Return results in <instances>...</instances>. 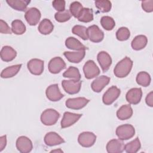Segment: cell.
<instances>
[{
  "mask_svg": "<svg viewBox=\"0 0 153 153\" xmlns=\"http://www.w3.org/2000/svg\"><path fill=\"white\" fill-rule=\"evenodd\" d=\"M133 66V61L128 57L120 60L114 69V75L118 78H124L130 72Z\"/></svg>",
  "mask_w": 153,
  "mask_h": 153,
  "instance_id": "cell-1",
  "label": "cell"
},
{
  "mask_svg": "<svg viewBox=\"0 0 153 153\" xmlns=\"http://www.w3.org/2000/svg\"><path fill=\"white\" fill-rule=\"evenodd\" d=\"M60 117V114L53 109H47L41 115V121L45 126L55 124Z\"/></svg>",
  "mask_w": 153,
  "mask_h": 153,
  "instance_id": "cell-2",
  "label": "cell"
},
{
  "mask_svg": "<svg viewBox=\"0 0 153 153\" xmlns=\"http://www.w3.org/2000/svg\"><path fill=\"white\" fill-rule=\"evenodd\" d=\"M135 129L134 127L128 124H126L118 126L116 129V134L121 140H128L134 136Z\"/></svg>",
  "mask_w": 153,
  "mask_h": 153,
  "instance_id": "cell-3",
  "label": "cell"
},
{
  "mask_svg": "<svg viewBox=\"0 0 153 153\" xmlns=\"http://www.w3.org/2000/svg\"><path fill=\"white\" fill-rule=\"evenodd\" d=\"M83 72L85 77L90 79L97 76L100 74V69L93 60H89L84 64Z\"/></svg>",
  "mask_w": 153,
  "mask_h": 153,
  "instance_id": "cell-4",
  "label": "cell"
},
{
  "mask_svg": "<svg viewBox=\"0 0 153 153\" xmlns=\"http://www.w3.org/2000/svg\"><path fill=\"white\" fill-rule=\"evenodd\" d=\"M121 93L120 90L116 86H112L107 90L102 97V101L106 105H110L115 102Z\"/></svg>",
  "mask_w": 153,
  "mask_h": 153,
  "instance_id": "cell-5",
  "label": "cell"
},
{
  "mask_svg": "<svg viewBox=\"0 0 153 153\" xmlns=\"http://www.w3.org/2000/svg\"><path fill=\"white\" fill-rule=\"evenodd\" d=\"M88 39L93 42H100L104 38V33L97 25H91L87 29Z\"/></svg>",
  "mask_w": 153,
  "mask_h": 153,
  "instance_id": "cell-6",
  "label": "cell"
},
{
  "mask_svg": "<svg viewBox=\"0 0 153 153\" xmlns=\"http://www.w3.org/2000/svg\"><path fill=\"white\" fill-rule=\"evenodd\" d=\"M96 140V136L92 132L84 131L80 133L78 137V142L80 145L85 148L92 146Z\"/></svg>",
  "mask_w": 153,
  "mask_h": 153,
  "instance_id": "cell-7",
  "label": "cell"
},
{
  "mask_svg": "<svg viewBox=\"0 0 153 153\" xmlns=\"http://www.w3.org/2000/svg\"><path fill=\"white\" fill-rule=\"evenodd\" d=\"M62 85L67 93L69 94H74L79 91L81 87V81L74 79L63 80Z\"/></svg>",
  "mask_w": 153,
  "mask_h": 153,
  "instance_id": "cell-8",
  "label": "cell"
},
{
  "mask_svg": "<svg viewBox=\"0 0 153 153\" xmlns=\"http://www.w3.org/2000/svg\"><path fill=\"white\" fill-rule=\"evenodd\" d=\"M43 60L38 59H32L27 63V67L29 72L35 75H40L44 71Z\"/></svg>",
  "mask_w": 153,
  "mask_h": 153,
  "instance_id": "cell-9",
  "label": "cell"
},
{
  "mask_svg": "<svg viewBox=\"0 0 153 153\" xmlns=\"http://www.w3.org/2000/svg\"><path fill=\"white\" fill-rule=\"evenodd\" d=\"M90 100L85 97L70 98L66 100L65 102L66 106L69 109L78 110L85 107Z\"/></svg>",
  "mask_w": 153,
  "mask_h": 153,
  "instance_id": "cell-10",
  "label": "cell"
},
{
  "mask_svg": "<svg viewBox=\"0 0 153 153\" xmlns=\"http://www.w3.org/2000/svg\"><path fill=\"white\" fill-rule=\"evenodd\" d=\"M41 17V12L35 7L28 9L25 14V18L26 22L30 26H35L39 22Z\"/></svg>",
  "mask_w": 153,
  "mask_h": 153,
  "instance_id": "cell-11",
  "label": "cell"
},
{
  "mask_svg": "<svg viewBox=\"0 0 153 153\" xmlns=\"http://www.w3.org/2000/svg\"><path fill=\"white\" fill-rule=\"evenodd\" d=\"M16 148L22 153H27L33 148L32 142L30 139L26 136H20L16 140Z\"/></svg>",
  "mask_w": 153,
  "mask_h": 153,
  "instance_id": "cell-12",
  "label": "cell"
},
{
  "mask_svg": "<svg viewBox=\"0 0 153 153\" xmlns=\"http://www.w3.org/2000/svg\"><path fill=\"white\" fill-rule=\"evenodd\" d=\"M48 67L50 73L56 74L66 68V63L60 57H55L50 60Z\"/></svg>",
  "mask_w": 153,
  "mask_h": 153,
  "instance_id": "cell-13",
  "label": "cell"
},
{
  "mask_svg": "<svg viewBox=\"0 0 153 153\" xmlns=\"http://www.w3.org/2000/svg\"><path fill=\"white\" fill-rule=\"evenodd\" d=\"M45 94L47 99L52 102L59 101L64 96V95L60 92L57 84L48 86L46 89Z\"/></svg>",
  "mask_w": 153,
  "mask_h": 153,
  "instance_id": "cell-14",
  "label": "cell"
},
{
  "mask_svg": "<svg viewBox=\"0 0 153 153\" xmlns=\"http://www.w3.org/2000/svg\"><path fill=\"white\" fill-rule=\"evenodd\" d=\"M81 116L82 114H74L70 112H65L61 121V127L65 128L72 126L78 121Z\"/></svg>",
  "mask_w": 153,
  "mask_h": 153,
  "instance_id": "cell-15",
  "label": "cell"
},
{
  "mask_svg": "<svg viewBox=\"0 0 153 153\" xmlns=\"http://www.w3.org/2000/svg\"><path fill=\"white\" fill-rule=\"evenodd\" d=\"M142 97V91L140 88H133L129 90L126 95V100L130 104H138Z\"/></svg>",
  "mask_w": 153,
  "mask_h": 153,
  "instance_id": "cell-16",
  "label": "cell"
},
{
  "mask_svg": "<svg viewBox=\"0 0 153 153\" xmlns=\"http://www.w3.org/2000/svg\"><path fill=\"white\" fill-rule=\"evenodd\" d=\"M45 145L49 146H53L61 143H65V140L57 133L54 131H50L47 133L44 139Z\"/></svg>",
  "mask_w": 153,
  "mask_h": 153,
  "instance_id": "cell-17",
  "label": "cell"
},
{
  "mask_svg": "<svg viewBox=\"0 0 153 153\" xmlns=\"http://www.w3.org/2000/svg\"><path fill=\"white\" fill-rule=\"evenodd\" d=\"M97 59L103 72H106L112 64V59L110 55L107 52L102 51L98 53Z\"/></svg>",
  "mask_w": 153,
  "mask_h": 153,
  "instance_id": "cell-18",
  "label": "cell"
},
{
  "mask_svg": "<svg viewBox=\"0 0 153 153\" xmlns=\"http://www.w3.org/2000/svg\"><path fill=\"white\" fill-rule=\"evenodd\" d=\"M110 81V78L105 76L101 75L96 78L91 83V87L92 90L96 93L100 92L105 86H106Z\"/></svg>",
  "mask_w": 153,
  "mask_h": 153,
  "instance_id": "cell-19",
  "label": "cell"
},
{
  "mask_svg": "<svg viewBox=\"0 0 153 153\" xmlns=\"http://www.w3.org/2000/svg\"><path fill=\"white\" fill-rule=\"evenodd\" d=\"M106 148L109 153H121L124 151V144L120 139H112L108 142Z\"/></svg>",
  "mask_w": 153,
  "mask_h": 153,
  "instance_id": "cell-20",
  "label": "cell"
},
{
  "mask_svg": "<svg viewBox=\"0 0 153 153\" xmlns=\"http://www.w3.org/2000/svg\"><path fill=\"white\" fill-rule=\"evenodd\" d=\"M1 58L6 62L12 61L17 56L16 51L8 45L4 46L1 50Z\"/></svg>",
  "mask_w": 153,
  "mask_h": 153,
  "instance_id": "cell-21",
  "label": "cell"
},
{
  "mask_svg": "<svg viewBox=\"0 0 153 153\" xmlns=\"http://www.w3.org/2000/svg\"><path fill=\"white\" fill-rule=\"evenodd\" d=\"M63 55L69 62L74 63H79L84 58L85 51V50L79 51L78 52L65 51L64 52Z\"/></svg>",
  "mask_w": 153,
  "mask_h": 153,
  "instance_id": "cell-22",
  "label": "cell"
},
{
  "mask_svg": "<svg viewBox=\"0 0 153 153\" xmlns=\"http://www.w3.org/2000/svg\"><path fill=\"white\" fill-rule=\"evenodd\" d=\"M66 47L71 50H85L87 47L83 45L78 39L74 37H69L65 41Z\"/></svg>",
  "mask_w": 153,
  "mask_h": 153,
  "instance_id": "cell-23",
  "label": "cell"
},
{
  "mask_svg": "<svg viewBox=\"0 0 153 153\" xmlns=\"http://www.w3.org/2000/svg\"><path fill=\"white\" fill-rule=\"evenodd\" d=\"M148 43V39L146 36L139 35L134 37L132 40L131 45L133 50L138 51L144 48Z\"/></svg>",
  "mask_w": 153,
  "mask_h": 153,
  "instance_id": "cell-24",
  "label": "cell"
},
{
  "mask_svg": "<svg viewBox=\"0 0 153 153\" xmlns=\"http://www.w3.org/2000/svg\"><path fill=\"white\" fill-rule=\"evenodd\" d=\"M133 115V109L130 105H124L117 111V116L120 120H128Z\"/></svg>",
  "mask_w": 153,
  "mask_h": 153,
  "instance_id": "cell-25",
  "label": "cell"
},
{
  "mask_svg": "<svg viewBox=\"0 0 153 153\" xmlns=\"http://www.w3.org/2000/svg\"><path fill=\"white\" fill-rule=\"evenodd\" d=\"M6 2L14 10L20 11H25L30 1L26 0H7Z\"/></svg>",
  "mask_w": 153,
  "mask_h": 153,
  "instance_id": "cell-26",
  "label": "cell"
},
{
  "mask_svg": "<svg viewBox=\"0 0 153 153\" xmlns=\"http://www.w3.org/2000/svg\"><path fill=\"white\" fill-rule=\"evenodd\" d=\"M22 67V64H18L8 66L4 69L1 73V76L2 78H9L15 76L20 71Z\"/></svg>",
  "mask_w": 153,
  "mask_h": 153,
  "instance_id": "cell-27",
  "label": "cell"
},
{
  "mask_svg": "<svg viewBox=\"0 0 153 153\" xmlns=\"http://www.w3.org/2000/svg\"><path fill=\"white\" fill-rule=\"evenodd\" d=\"M38 29L41 34L48 35L53 30L54 26L49 19H44L40 22Z\"/></svg>",
  "mask_w": 153,
  "mask_h": 153,
  "instance_id": "cell-28",
  "label": "cell"
},
{
  "mask_svg": "<svg viewBox=\"0 0 153 153\" xmlns=\"http://www.w3.org/2000/svg\"><path fill=\"white\" fill-rule=\"evenodd\" d=\"M77 19L79 22L84 23H88L91 22L93 20V13L92 9L89 8H83Z\"/></svg>",
  "mask_w": 153,
  "mask_h": 153,
  "instance_id": "cell-29",
  "label": "cell"
},
{
  "mask_svg": "<svg viewBox=\"0 0 153 153\" xmlns=\"http://www.w3.org/2000/svg\"><path fill=\"white\" fill-rule=\"evenodd\" d=\"M136 80L139 85L143 87H148L151 83V78L148 73L145 71H141L137 74Z\"/></svg>",
  "mask_w": 153,
  "mask_h": 153,
  "instance_id": "cell-30",
  "label": "cell"
},
{
  "mask_svg": "<svg viewBox=\"0 0 153 153\" xmlns=\"http://www.w3.org/2000/svg\"><path fill=\"white\" fill-rule=\"evenodd\" d=\"M140 140L138 137H136L134 140L124 145V150L128 153H136L140 149Z\"/></svg>",
  "mask_w": 153,
  "mask_h": 153,
  "instance_id": "cell-31",
  "label": "cell"
},
{
  "mask_svg": "<svg viewBox=\"0 0 153 153\" xmlns=\"http://www.w3.org/2000/svg\"><path fill=\"white\" fill-rule=\"evenodd\" d=\"M26 26L22 21L14 20L11 23V30L16 35H22L26 32Z\"/></svg>",
  "mask_w": 153,
  "mask_h": 153,
  "instance_id": "cell-32",
  "label": "cell"
},
{
  "mask_svg": "<svg viewBox=\"0 0 153 153\" xmlns=\"http://www.w3.org/2000/svg\"><path fill=\"white\" fill-rule=\"evenodd\" d=\"M63 76L65 78H69L77 81H80L81 79V74L78 69L74 66H70L63 74Z\"/></svg>",
  "mask_w": 153,
  "mask_h": 153,
  "instance_id": "cell-33",
  "label": "cell"
},
{
  "mask_svg": "<svg viewBox=\"0 0 153 153\" xmlns=\"http://www.w3.org/2000/svg\"><path fill=\"white\" fill-rule=\"evenodd\" d=\"M96 7L102 13H108L112 8L111 1L108 0H97L94 2Z\"/></svg>",
  "mask_w": 153,
  "mask_h": 153,
  "instance_id": "cell-34",
  "label": "cell"
},
{
  "mask_svg": "<svg viewBox=\"0 0 153 153\" xmlns=\"http://www.w3.org/2000/svg\"><path fill=\"white\" fill-rule=\"evenodd\" d=\"M102 26L106 30H111L115 26V22L114 19L110 16H103L100 19Z\"/></svg>",
  "mask_w": 153,
  "mask_h": 153,
  "instance_id": "cell-35",
  "label": "cell"
},
{
  "mask_svg": "<svg viewBox=\"0 0 153 153\" xmlns=\"http://www.w3.org/2000/svg\"><path fill=\"white\" fill-rule=\"evenodd\" d=\"M87 29L85 26L81 25H75L72 29V32L74 34L79 36L84 40L88 39Z\"/></svg>",
  "mask_w": 153,
  "mask_h": 153,
  "instance_id": "cell-36",
  "label": "cell"
},
{
  "mask_svg": "<svg viewBox=\"0 0 153 153\" xmlns=\"http://www.w3.org/2000/svg\"><path fill=\"white\" fill-rule=\"evenodd\" d=\"M130 36L129 29L126 27H121L116 32V38L118 41H124L127 40Z\"/></svg>",
  "mask_w": 153,
  "mask_h": 153,
  "instance_id": "cell-37",
  "label": "cell"
},
{
  "mask_svg": "<svg viewBox=\"0 0 153 153\" xmlns=\"http://www.w3.org/2000/svg\"><path fill=\"white\" fill-rule=\"evenodd\" d=\"M72 17V14L68 10L63 11L57 12L54 15V18L56 21L60 23H63L68 21Z\"/></svg>",
  "mask_w": 153,
  "mask_h": 153,
  "instance_id": "cell-38",
  "label": "cell"
},
{
  "mask_svg": "<svg viewBox=\"0 0 153 153\" xmlns=\"http://www.w3.org/2000/svg\"><path fill=\"white\" fill-rule=\"evenodd\" d=\"M83 9L82 4L78 1H74L70 5L69 11L71 14L75 18H78L81 11Z\"/></svg>",
  "mask_w": 153,
  "mask_h": 153,
  "instance_id": "cell-39",
  "label": "cell"
},
{
  "mask_svg": "<svg viewBox=\"0 0 153 153\" xmlns=\"http://www.w3.org/2000/svg\"><path fill=\"white\" fill-rule=\"evenodd\" d=\"M52 5L58 12L65 10V1L63 0H55L52 2Z\"/></svg>",
  "mask_w": 153,
  "mask_h": 153,
  "instance_id": "cell-40",
  "label": "cell"
},
{
  "mask_svg": "<svg viewBox=\"0 0 153 153\" xmlns=\"http://www.w3.org/2000/svg\"><path fill=\"white\" fill-rule=\"evenodd\" d=\"M142 9L147 12L151 13L153 11V1L152 0H148V1H142Z\"/></svg>",
  "mask_w": 153,
  "mask_h": 153,
  "instance_id": "cell-41",
  "label": "cell"
},
{
  "mask_svg": "<svg viewBox=\"0 0 153 153\" xmlns=\"http://www.w3.org/2000/svg\"><path fill=\"white\" fill-rule=\"evenodd\" d=\"M0 32L5 34H11V30L8 24L3 20H0Z\"/></svg>",
  "mask_w": 153,
  "mask_h": 153,
  "instance_id": "cell-42",
  "label": "cell"
},
{
  "mask_svg": "<svg viewBox=\"0 0 153 153\" xmlns=\"http://www.w3.org/2000/svg\"><path fill=\"white\" fill-rule=\"evenodd\" d=\"M145 102L148 106L150 107L153 106V92L152 91H151L149 93L147 94L145 99Z\"/></svg>",
  "mask_w": 153,
  "mask_h": 153,
  "instance_id": "cell-43",
  "label": "cell"
},
{
  "mask_svg": "<svg viewBox=\"0 0 153 153\" xmlns=\"http://www.w3.org/2000/svg\"><path fill=\"white\" fill-rule=\"evenodd\" d=\"M7 145V137L6 135L1 136L0 137V152H1Z\"/></svg>",
  "mask_w": 153,
  "mask_h": 153,
  "instance_id": "cell-44",
  "label": "cell"
}]
</instances>
